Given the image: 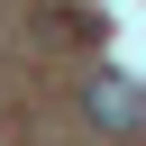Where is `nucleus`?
<instances>
[{
  "mask_svg": "<svg viewBox=\"0 0 146 146\" xmlns=\"http://www.w3.org/2000/svg\"><path fill=\"white\" fill-rule=\"evenodd\" d=\"M82 119H91V128H100L110 146H146V82H137V73H110V64H100V73L82 82Z\"/></svg>",
  "mask_w": 146,
  "mask_h": 146,
  "instance_id": "f257e3e1",
  "label": "nucleus"
}]
</instances>
